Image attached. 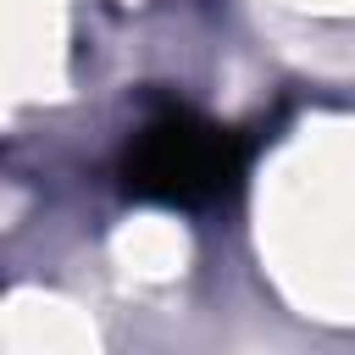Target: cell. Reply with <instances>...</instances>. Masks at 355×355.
<instances>
[{
    "label": "cell",
    "instance_id": "obj_1",
    "mask_svg": "<svg viewBox=\"0 0 355 355\" xmlns=\"http://www.w3.org/2000/svg\"><path fill=\"white\" fill-rule=\"evenodd\" d=\"M244 178V144L239 133L194 116V111H161L139 128V139L122 155V189L155 205H216Z\"/></svg>",
    "mask_w": 355,
    "mask_h": 355
}]
</instances>
